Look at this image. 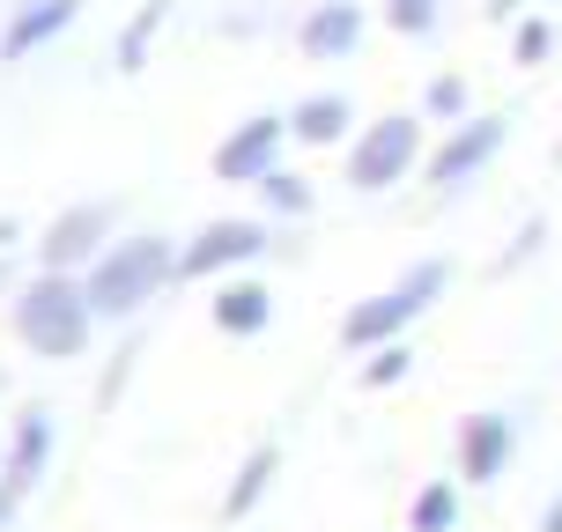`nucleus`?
Here are the masks:
<instances>
[{
	"label": "nucleus",
	"mask_w": 562,
	"mask_h": 532,
	"mask_svg": "<svg viewBox=\"0 0 562 532\" xmlns=\"http://www.w3.org/2000/svg\"><path fill=\"white\" fill-rule=\"evenodd\" d=\"M252 193H259V207H267V223H296V215H311V200H318V193H311V178H304V170H289V163H274Z\"/></svg>",
	"instance_id": "dca6fc26"
},
{
	"label": "nucleus",
	"mask_w": 562,
	"mask_h": 532,
	"mask_svg": "<svg viewBox=\"0 0 562 532\" xmlns=\"http://www.w3.org/2000/svg\"><path fill=\"white\" fill-rule=\"evenodd\" d=\"M348 126H356V104L340 89H318L289 112V140H304V148H334V140H348Z\"/></svg>",
	"instance_id": "4468645a"
},
{
	"label": "nucleus",
	"mask_w": 562,
	"mask_h": 532,
	"mask_svg": "<svg viewBox=\"0 0 562 532\" xmlns=\"http://www.w3.org/2000/svg\"><path fill=\"white\" fill-rule=\"evenodd\" d=\"M407 532H459V488L451 480H422L407 503Z\"/></svg>",
	"instance_id": "a211bd4d"
},
{
	"label": "nucleus",
	"mask_w": 562,
	"mask_h": 532,
	"mask_svg": "<svg viewBox=\"0 0 562 532\" xmlns=\"http://www.w3.org/2000/svg\"><path fill=\"white\" fill-rule=\"evenodd\" d=\"M533 532H562V496H548V510H540V525Z\"/></svg>",
	"instance_id": "a878e982"
},
{
	"label": "nucleus",
	"mask_w": 562,
	"mask_h": 532,
	"mask_svg": "<svg viewBox=\"0 0 562 532\" xmlns=\"http://www.w3.org/2000/svg\"><path fill=\"white\" fill-rule=\"evenodd\" d=\"M518 8L526 0H488V23H518Z\"/></svg>",
	"instance_id": "393cba45"
},
{
	"label": "nucleus",
	"mask_w": 562,
	"mask_h": 532,
	"mask_svg": "<svg viewBox=\"0 0 562 532\" xmlns=\"http://www.w3.org/2000/svg\"><path fill=\"white\" fill-rule=\"evenodd\" d=\"M510 451H518L510 415H474V421H467V437H459V474L474 480V488H496V480L510 474Z\"/></svg>",
	"instance_id": "1a4fd4ad"
},
{
	"label": "nucleus",
	"mask_w": 562,
	"mask_h": 532,
	"mask_svg": "<svg viewBox=\"0 0 562 532\" xmlns=\"http://www.w3.org/2000/svg\"><path fill=\"white\" fill-rule=\"evenodd\" d=\"M296 45H304V59H348L363 45V8L356 0H318L296 30Z\"/></svg>",
	"instance_id": "f8f14e48"
},
{
	"label": "nucleus",
	"mask_w": 562,
	"mask_h": 532,
	"mask_svg": "<svg viewBox=\"0 0 562 532\" xmlns=\"http://www.w3.org/2000/svg\"><path fill=\"white\" fill-rule=\"evenodd\" d=\"M510 53H518V67H540V59L555 53V23H548V15H518V30H510Z\"/></svg>",
	"instance_id": "aec40b11"
},
{
	"label": "nucleus",
	"mask_w": 562,
	"mask_h": 532,
	"mask_svg": "<svg viewBox=\"0 0 562 532\" xmlns=\"http://www.w3.org/2000/svg\"><path fill=\"white\" fill-rule=\"evenodd\" d=\"M437 15H445V0H385V23H393L400 37H429Z\"/></svg>",
	"instance_id": "4be33fe9"
},
{
	"label": "nucleus",
	"mask_w": 562,
	"mask_h": 532,
	"mask_svg": "<svg viewBox=\"0 0 562 532\" xmlns=\"http://www.w3.org/2000/svg\"><path fill=\"white\" fill-rule=\"evenodd\" d=\"M8 245H15V223H8V215H0V252H8Z\"/></svg>",
	"instance_id": "bb28decb"
},
{
	"label": "nucleus",
	"mask_w": 562,
	"mask_h": 532,
	"mask_svg": "<svg viewBox=\"0 0 562 532\" xmlns=\"http://www.w3.org/2000/svg\"><path fill=\"white\" fill-rule=\"evenodd\" d=\"M415 163H422V112H385L348 148V185L356 193H393Z\"/></svg>",
	"instance_id": "20e7f679"
},
{
	"label": "nucleus",
	"mask_w": 562,
	"mask_h": 532,
	"mask_svg": "<svg viewBox=\"0 0 562 532\" xmlns=\"http://www.w3.org/2000/svg\"><path fill=\"white\" fill-rule=\"evenodd\" d=\"M555 156H562V140H555Z\"/></svg>",
	"instance_id": "cd10ccee"
},
{
	"label": "nucleus",
	"mask_w": 562,
	"mask_h": 532,
	"mask_svg": "<svg viewBox=\"0 0 562 532\" xmlns=\"http://www.w3.org/2000/svg\"><path fill=\"white\" fill-rule=\"evenodd\" d=\"M510 140V118L504 112H488V118H467V126H451L445 148L429 156V178L445 185V193H459V185H474L481 170L496 163V148Z\"/></svg>",
	"instance_id": "6e6552de"
},
{
	"label": "nucleus",
	"mask_w": 562,
	"mask_h": 532,
	"mask_svg": "<svg viewBox=\"0 0 562 532\" xmlns=\"http://www.w3.org/2000/svg\"><path fill=\"white\" fill-rule=\"evenodd\" d=\"M467 75H429V89H422V118H437V126H467Z\"/></svg>",
	"instance_id": "6ab92c4d"
},
{
	"label": "nucleus",
	"mask_w": 562,
	"mask_h": 532,
	"mask_svg": "<svg viewBox=\"0 0 562 532\" xmlns=\"http://www.w3.org/2000/svg\"><path fill=\"white\" fill-rule=\"evenodd\" d=\"M407 370H415V355H407V340H385V348H370L363 385H370V393H385V385H400Z\"/></svg>",
	"instance_id": "412c9836"
},
{
	"label": "nucleus",
	"mask_w": 562,
	"mask_h": 532,
	"mask_svg": "<svg viewBox=\"0 0 562 532\" xmlns=\"http://www.w3.org/2000/svg\"><path fill=\"white\" fill-rule=\"evenodd\" d=\"M274 474H281V444H252L245 451V466H237V480L223 488V518L229 525H245L259 503H267V488H274Z\"/></svg>",
	"instance_id": "2eb2a0df"
},
{
	"label": "nucleus",
	"mask_w": 562,
	"mask_h": 532,
	"mask_svg": "<svg viewBox=\"0 0 562 532\" xmlns=\"http://www.w3.org/2000/svg\"><path fill=\"white\" fill-rule=\"evenodd\" d=\"M540 237H548V229H540V223H526V237H518V245H510V252L496 259V267H504V274H510V267H526V259L540 252Z\"/></svg>",
	"instance_id": "5701e85b"
},
{
	"label": "nucleus",
	"mask_w": 562,
	"mask_h": 532,
	"mask_svg": "<svg viewBox=\"0 0 562 532\" xmlns=\"http://www.w3.org/2000/svg\"><path fill=\"white\" fill-rule=\"evenodd\" d=\"M112 223H119L112 200H75L67 215H53V229H45V245H37V252H45L53 274H89V267L119 245Z\"/></svg>",
	"instance_id": "39448f33"
},
{
	"label": "nucleus",
	"mask_w": 562,
	"mask_h": 532,
	"mask_svg": "<svg viewBox=\"0 0 562 532\" xmlns=\"http://www.w3.org/2000/svg\"><path fill=\"white\" fill-rule=\"evenodd\" d=\"M281 148H289V112L237 118V126L215 140V178H229V185H259V178L281 163Z\"/></svg>",
	"instance_id": "0eeeda50"
},
{
	"label": "nucleus",
	"mask_w": 562,
	"mask_h": 532,
	"mask_svg": "<svg viewBox=\"0 0 562 532\" xmlns=\"http://www.w3.org/2000/svg\"><path fill=\"white\" fill-rule=\"evenodd\" d=\"M445 288H451V259H415V267H407V274L393 281V288L363 296V304H356L348 318H340V340L370 355V348H385V340H400V333H407V326H415V318H422L429 304H437Z\"/></svg>",
	"instance_id": "7ed1b4c3"
},
{
	"label": "nucleus",
	"mask_w": 562,
	"mask_h": 532,
	"mask_svg": "<svg viewBox=\"0 0 562 532\" xmlns=\"http://www.w3.org/2000/svg\"><path fill=\"white\" fill-rule=\"evenodd\" d=\"M75 8H82V0H23V8L8 15V30H0V59H30V53H45L53 37H67Z\"/></svg>",
	"instance_id": "9b49d317"
},
{
	"label": "nucleus",
	"mask_w": 562,
	"mask_h": 532,
	"mask_svg": "<svg viewBox=\"0 0 562 532\" xmlns=\"http://www.w3.org/2000/svg\"><path fill=\"white\" fill-rule=\"evenodd\" d=\"M53 466V415L45 407H30L15 415V437H8V459H0V480H15V488H37V474Z\"/></svg>",
	"instance_id": "ddd939ff"
},
{
	"label": "nucleus",
	"mask_w": 562,
	"mask_h": 532,
	"mask_svg": "<svg viewBox=\"0 0 562 532\" xmlns=\"http://www.w3.org/2000/svg\"><path fill=\"white\" fill-rule=\"evenodd\" d=\"M164 23H170V0H140L134 8V23L119 30V75H140V67H148V45H156V37H164Z\"/></svg>",
	"instance_id": "f3484780"
},
{
	"label": "nucleus",
	"mask_w": 562,
	"mask_h": 532,
	"mask_svg": "<svg viewBox=\"0 0 562 532\" xmlns=\"http://www.w3.org/2000/svg\"><path fill=\"white\" fill-rule=\"evenodd\" d=\"M178 252L186 245H170V237H119L112 252L82 274L89 310L97 318H134L148 296H164V281H178Z\"/></svg>",
	"instance_id": "f03ea898"
},
{
	"label": "nucleus",
	"mask_w": 562,
	"mask_h": 532,
	"mask_svg": "<svg viewBox=\"0 0 562 532\" xmlns=\"http://www.w3.org/2000/svg\"><path fill=\"white\" fill-rule=\"evenodd\" d=\"M15 510H23V488H15V480H0V532L15 525Z\"/></svg>",
	"instance_id": "b1692460"
},
{
	"label": "nucleus",
	"mask_w": 562,
	"mask_h": 532,
	"mask_svg": "<svg viewBox=\"0 0 562 532\" xmlns=\"http://www.w3.org/2000/svg\"><path fill=\"white\" fill-rule=\"evenodd\" d=\"M207 310H215V333L252 340V333H267V326H274V288H267V281H252V274H237V281H223V288L207 296Z\"/></svg>",
	"instance_id": "9d476101"
},
{
	"label": "nucleus",
	"mask_w": 562,
	"mask_h": 532,
	"mask_svg": "<svg viewBox=\"0 0 562 532\" xmlns=\"http://www.w3.org/2000/svg\"><path fill=\"white\" fill-rule=\"evenodd\" d=\"M274 237L259 215H229V223H207L200 237H186V252H178V274L186 281H215V274H237V267H252Z\"/></svg>",
	"instance_id": "423d86ee"
},
{
	"label": "nucleus",
	"mask_w": 562,
	"mask_h": 532,
	"mask_svg": "<svg viewBox=\"0 0 562 532\" xmlns=\"http://www.w3.org/2000/svg\"><path fill=\"white\" fill-rule=\"evenodd\" d=\"M89 326H97V310H89V288L82 274H30L23 296H15V333H23L30 355H45V363H67V355H82L89 348Z\"/></svg>",
	"instance_id": "f257e3e1"
}]
</instances>
